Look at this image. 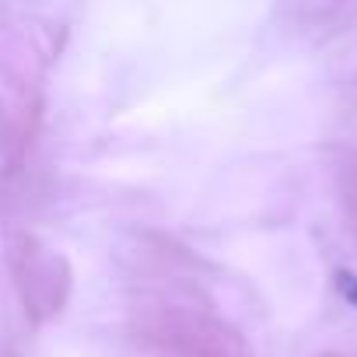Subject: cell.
Instances as JSON below:
<instances>
[{"mask_svg":"<svg viewBox=\"0 0 357 357\" xmlns=\"http://www.w3.org/2000/svg\"><path fill=\"white\" fill-rule=\"evenodd\" d=\"M340 287H343V294L357 305V277H350V273H340Z\"/></svg>","mask_w":357,"mask_h":357,"instance_id":"obj_1","label":"cell"}]
</instances>
